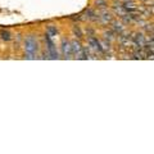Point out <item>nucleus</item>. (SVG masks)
Instances as JSON below:
<instances>
[{
  "label": "nucleus",
  "mask_w": 154,
  "mask_h": 154,
  "mask_svg": "<svg viewBox=\"0 0 154 154\" xmlns=\"http://www.w3.org/2000/svg\"><path fill=\"white\" fill-rule=\"evenodd\" d=\"M35 50H36V41L33 40L32 37L27 38V40H26V51L30 55H33V54H35Z\"/></svg>",
  "instance_id": "nucleus-1"
}]
</instances>
